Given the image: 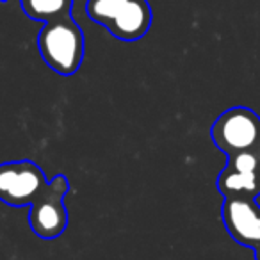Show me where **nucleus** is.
<instances>
[{"label":"nucleus","instance_id":"9d476101","mask_svg":"<svg viewBox=\"0 0 260 260\" xmlns=\"http://www.w3.org/2000/svg\"><path fill=\"white\" fill-rule=\"evenodd\" d=\"M0 2H4V0H0Z\"/></svg>","mask_w":260,"mask_h":260},{"label":"nucleus","instance_id":"1a4fd4ad","mask_svg":"<svg viewBox=\"0 0 260 260\" xmlns=\"http://www.w3.org/2000/svg\"><path fill=\"white\" fill-rule=\"evenodd\" d=\"M253 251H255V260H260V242L256 248H253Z\"/></svg>","mask_w":260,"mask_h":260},{"label":"nucleus","instance_id":"0eeeda50","mask_svg":"<svg viewBox=\"0 0 260 260\" xmlns=\"http://www.w3.org/2000/svg\"><path fill=\"white\" fill-rule=\"evenodd\" d=\"M221 217L237 244L256 248L260 242V205L253 198H224Z\"/></svg>","mask_w":260,"mask_h":260},{"label":"nucleus","instance_id":"423d86ee","mask_svg":"<svg viewBox=\"0 0 260 260\" xmlns=\"http://www.w3.org/2000/svg\"><path fill=\"white\" fill-rule=\"evenodd\" d=\"M224 198H253L260 194V145L228 155L226 166L217 177Z\"/></svg>","mask_w":260,"mask_h":260},{"label":"nucleus","instance_id":"20e7f679","mask_svg":"<svg viewBox=\"0 0 260 260\" xmlns=\"http://www.w3.org/2000/svg\"><path fill=\"white\" fill-rule=\"evenodd\" d=\"M70 191V182L64 175H57L47 184L36 202L30 205L29 224L41 239H55L66 230L68 212L64 196Z\"/></svg>","mask_w":260,"mask_h":260},{"label":"nucleus","instance_id":"f03ea898","mask_svg":"<svg viewBox=\"0 0 260 260\" xmlns=\"http://www.w3.org/2000/svg\"><path fill=\"white\" fill-rule=\"evenodd\" d=\"M86 13L121 41L141 40L152 27L148 0H87Z\"/></svg>","mask_w":260,"mask_h":260},{"label":"nucleus","instance_id":"6e6552de","mask_svg":"<svg viewBox=\"0 0 260 260\" xmlns=\"http://www.w3.org/2000/svg\"><path fill=\"white\" fill-rule=\"evenodd\" d=\"M73 0H22V9L30 20L48 23L72 15Z\"/></svg>","mask_w":260,"mask_h":260},{"label":"nucleus","instance_id":"39448f33","mask_svg":"<svg viewBox=\"0 0 260 260\" xmlns=\"http://www.w3.org/2000/svg\"><path fill=\"white\" fill-rule=\"evenodd\" d=\"M43 170L30 160L0 164V202L11 207H30L47 187Z\"/></svg>","mask_w":260,"mask_h":260},{"label":"nucleus","instance_id":"f257e3e1","mask_svg":"<svg viewBox=\"0 0 260 260\" xmlns=\"http://www.w3.org/2000/svg\"><path fill=\"white\" fill-rule=\"evenodd\" d=\"M84 34L72 15L45 23L38 36L41 59L59 75L77 73L84 59Z\"/></svg>","mask_w":260,"mask_h":260},{"label":"nucleus","instance_id":"7ed1b4c3","mask_svg":"<svg viewBox=\"0 0 260 260\" xmlns=\"http://www.w3.org/2000/svg\"><path fill=\"white\" fill-rule=\"evenodd\" d=\"M214 145L226 155L260 145V118L248 107H232L210 128Z\"/></svg>","mask_w":260,"mask_h":260}]
</instances>
